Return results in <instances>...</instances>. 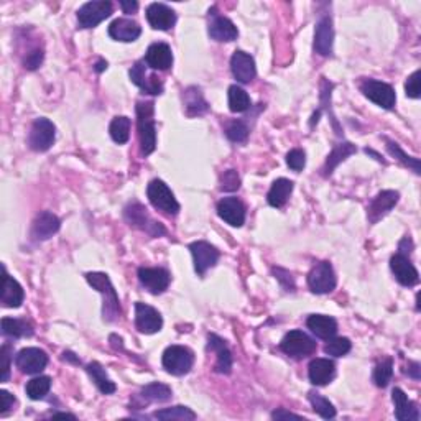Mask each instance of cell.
I'll return each instance as SVG.
<instances>
[{
    "instance_id": "4fadbf2b",
    "label": "cell",
    "mask_w": 421,
    "mask_h": 421,
    "mask_svg": "<svg viewBox=\"0 0 421 421\" xmlns=\"http://www.w3.org/2000/svg\"><path fill=\"white\" fill-rule=\"evenodd\" d=\"M48 363V356L45 351L38 347H27L22 349L15 357V366L20 368V372L27 375H35L45 370Z\"/></svg>"
},
{
    "instance_id": "9f6ffc18",
    "label": "cell",
    "mask_w": 421,
    "mask_h": 421,
    "mask_svg": "<svg viewBox=\"0 0 421 421\" xmlns=\"http://www.w3.org/2000/svg\"><path fill=\"white\" fill-rule=\"evenodd\" d=\"M410 370H408V375H411L413 377V379H416L418 380L420 379V363L418 362H413V363H410Z\"/></svg>"
},
{
    "instance_id": "b9f144b4",
    "label": "cell",
    "mask_w": 421,
    "mask_h": 421,
    "mask_svg": "<svg viewBox=\"0 0 421 421\" xmlns=\"http://www.w3.org/2000/svg\"><path fill=\"white\" fill-rule=\"evenodd\" d=\"M50 389H51V379L46 375H41L28 382L25 387V392L32 400H41L48 395Z\"/></svg>"
},
{
    "instance_id": "6f0895ef",
    "label": "cell",
    "mask_w": 421,
    "mask_h": 421,
    "mask_svg": "<svg viewBox=\"0 0 421 421\" xmlns=\"http://www.w3.org/2000/svg\"><path fill=\"white\" fill-rule=\"evenodd\" d=\"M107 68V61H104V60H99L98 61V65H95V71H98V73H102V71Z\"/></svg>"
},
{
    "instance_id": "f907efd6",
    "label": "cell",
    "mask_w": 421,
    "mask_h": 421,
    "mask_svg": "<svg viewBox=\"0 0 421 421\" xmlns=\"http://www.w3.org/2000/svg\"><path fill=\"white\" fill-rule=\"evenodd\" d=\"M274 274H275V279L283 285V288L286 291H295V281L290 272H286L283 269H274Z\"/></svg>"
},
{
    "instance_id": "9c48e42d",
    "label": "cell",
    "mask_w": 421,
    "mask_h": 421,
    "mask_svg": "<svg viewBox=\"0 0 421 421\" xmlns=\"http://www.w3.org/2000/svg\"><path fill=\"white\" fill-rule=\"evenodd\" d=\"M361 91L368 100L384 109H394L396 102L395 89L390 84L382 83V81L363 79L361 83Z\"/></svg>"
},
{
    "instance_id": "603a6c76",
    "label": "cell",
    "mask_w": 421,
    "mask_h": 421,
    "mask_svg": "<svg viewBox=\"0 0 421 421\" xmlns=\"http://www.w3.org/2000/svg\"><path fill=\"white\" fill-rule=\"evenodd\" d=\"M208 351L216 354V372L229 375L232 372V354L229 351L226 341L216 334L208 336Z\"/></svg>"
},
{
    "instance_id": "ffe728a7",
    "label": "cell",
    "mask_w": 421,
    "mask_h": 421,
    "mask_svg": "<svg viewBox=\"0 0 421 421\" xmlns=\"http://www.w3.org/2000/svg\"><path fill=\"white\" fill-rule=\"evenodd\" d=\"M147 20L150 23L152 28L155 30L166 32L170 28H173L176 23V13L173 8H170L165 4H150L147 8Z\"/></svg>"
},
{
    "instance_id": "5b68a950",
    "label": "cell",
    "mask_w": 421,
    "mask_h": 421,
    "mask_svg": "<svg viewBox=\"0 0 421 421\" xmlns=\"http://www.w3.org/2000/svg\"><path fill=\"white\" fill-rule=\"evenodd\" d=\"M338 279L333 265L329 262H319L308 275V286L316 295H326L336 288Z\"/></svg>"
},
{
    "instance_id": "f1b7e54d",
    "label": "cell",
    "mask_w": 421,
    "mask_h": 421,
    "mask_svg": "<svg viewBox=\"0 0 421 421\" xmlns=\"http://www.w3.org/2000/svg\"><path fill=\"white\" fill-rule=\"evenodd\" d=\"M25 300L22 285L7 274V269L4 267V290H2V306L4 308H18Z\"/></svg>"
},
{
    "instance_id": "f5cc1de1",
    "label": "cell",
    "mask_w": 421,
    "mask_h": 421,
    "mask_svg": "<svg viewBox=\"0 0 421 421\" xmlns=\"http://www.w3.org/2000/svg\"><path fill=\"white\" fill-rule=\"evenodd\" d=\"M0 396H2V410H0V415L6 416L8 411L13 408V405H15V396L8 394L7 390H0Z\"/></svg>"
},
{
    "instance_id": "8d00e7d4",
    "label": "cell",
    "mask_w": 421,
    "mask_h": 421,
    "mask_svg": "<svg viewBox=\"0 0 421 421\" xmlns=\"http://www.w3.org/2000/svg\"><path fill=\"white\" fill-rule=\"evenodd\" d=\"M155 418L163 420V421H193L196 420V413L188 406H171V408L158 410L155 411Z\"/></svg>"
},
{
    "instance_id": "277c9868",
    "label": "cell",
    "mask_w": 421,
    "mask_h": 421,
    "mask_svg": "<svg viewBox=\"0 0 421 421\" xmlns=\"http://www.w3.org/2000/svg\"><path fill=\"white\" fill-rule=\"evenodd\" d=\"M194 354L189 347L170 346L163 352V367L171 375H186L193 368Z\"/></svg>"
},
{
    "instance_id": "ab89813d",
    "label": "cell",
    "mask_w": 421,
    "mask_h": 421,
    "mask_svg": "<svg viewBox=\"0 0 421 421\" xmlns=\"http://www.w3.org/2000/svg\"><path fill=\"white\" fill-rule=\"evenodd\" d=\"M308 400L309 403L313 405V410L321 416V418L331 420L336 416V408H334V405L328 399H324L321 394H318V392H309Z\"/></svg>"
},
{
    "instance_id": "7402d4cb",
    "label": "cell",
    "mask_w": 421,
    "mask_h": 421,
    "mask_svg": "<svg viewBox=\"0 0 421 421\" xmlns=\"http://www.w3.org/2000/svg\"><path fill=\"white\" fill-rule=\"evenodd\" d=\"M145 63L153 71H166L173 65V53L166 43H153L148 46Z\"/></svg>"
},
{
    "instance_id": "4316f807",
    "label": "cell",
    "mask_w": 421,
    "mask_h": 421,
    "mask_svg": "<svg viewBox=\"0 0 421 421\" xmlns=\"http://www.w3.org/2000/svg\"><path fill=\"white\" fill-rule=\"evenodd\" d=\"M109 35L117 41H135L142 35V27L132 18H117L109 27Z\"/></svg>"
},
{
    "instance_id": "681fc988",
    "label": "cell",
    "mask_w": 421,
    "mask_h": 421,
    "mask_svg": "<svg viewBox=\"0 0 421 421\" xmlns=\"http://www.w3.org/2000/svg\"><path fill=\"white\" fill-rule=\"evenodd\" d=\"M11 352L12 346H8V344H4L2 349H0V359H2V382H8V377H11Z\"/></svg>"
},
{
    "instance_id": "7a4b0ae2",
    "label": "cell",
    "mask_w": 421,
    "mask_h": 421,
    "mask_svg": "<svg viewBox=\"0 0 421 421\" xmlns=\"http://www.w3.org/2000/svg\"><path fill=\"white\" fill-rule=\"evenodd\" d=\"M137 128L138 140L143 155H150L156 148V127H155V104L138 102L137 107Z\"/></svg>"
},
{
    "instance_id": "6da1fadb",
    "label": "cell",
    "mask_w": 421,
    "mask_h": 421,
    "mask_svg": "<svg viewBox=\"0 0 421 421\" xmlns=\"http://www.w3.org/2000/svg\"><path fill=\"white\" fill-rule=\"evenodd\" d=\"M86 280L88 283L93 286L94 290H98L104 298V305H102V316L104 321L107 323H114L121 318L122 309H121V301H119V296L114 290L112 281L105 274H100V272H93V274L86 275Z\"/></svg>"
},
{
    "instance_id": "2e32d148",
    "label": "cell",
    "mask_w": 421,
    "mask_h": 421,
    "mask_svg": "<svg viewBox=\"0 0 421 421\" xmlns=\"http://www.w3.org/2000/svg\"><path fill=\"white\" fill-rule=\"evenodd\" d=\"M334 45V28L331 15L319 17L314 30V51L319 56H331Z\"/></svg>"
},
{
    "instance_id": "d6986e66",
    "label": "cell",
    "mask_w": 421,
    "mask_h": 421,
    "mask_svg": "<svg viewBox=\"0 0 421 421\" xmlns=\"http://www.w3.org/2000/svg\"><path fill=\"white\" fill-rule=\"evenodd\" d=\"M218 214L232 227H242L246 222V206L237 198H224L219 201Z\"/></svg>"
},
{
    "instance_id": "816d5d0a",
    "label": "cell",
    "mask_w": 421,
    "mask_h": 421,
    "mask_svg": "<svg viewBox=\"0 0 421 421\" xmlns=\"http://www.w3.org/2000/svg\"><path fill=\"white\" fill-rule=\"evenodd\" d=\"M43 63V51L41 50H33L32 53H28V56L23 61V65H25L27 69H36L38 66Z\"/></svg>"
},
{
    "instance_id": "8992f818",
    "label": "cell",
    "mask_w": 421,
    "mask_h": 421,
    "mask_svg": "<svg viewBox=\"0 0 421 421\" xmlns=\"http://www.w3.org/2000/svg\"><path fill=\"white\" fill-rule=\"evenodd\" d=\"M111 15L112 4L109 0H93L78 11V25L79 28H94Z\"/></svg>"
},
{
    "instance_id": "44dd1931",
    "label": "cell",
    "mask_w": 421,
    "mask_h": 421,
    "mask_svg": "<svg viewBox=\"0 0 421 421\" xmlns=\"http://www.w3.org/2000/svg\"><path fill=\"white\" fill-rule=\"evenodd\" d=\"M231 69H232L234 78H236L239 83H242V84H248L257 74L255 61H253V58L248 55V53L241 51V50H237L232 55Z\"/></svg>"
},
{
    "instance_id": "e575fe53",
    "label": "cell",
    "mask_w": 421,
    "mask_h": 421,
    "mask_svg": "<svg viewBox=\"0 0 421 421\" xmlns=\"http://www.w3.org/2000/svg\"><path fill=\"white\" fill-rule=\"evenodd\" d=\"M171 396H173V392L170 387L160 384V382L148 384L140 392V399L147 403H165V401L171 400Z\"/></svg>"
},
{
    "instance_id": "7c38bea8",
    "label": "cell",
    "mask_w": 421,
    "mask_h": 421,
    "mask_svg": "<svg viewBox=\"0 0 421 421\" xmlns=\"http://www.w3.org/2000/svg\"><path fill=\"white\" fill-rule=\"evenodd\" d=\"M191 255H193L194 270L199 276H203L209 269H213L219 260V250L209 242L198 241L189 246Z\"/></svg>"
},
{
    "instance_id": "f35d334b",
    "label": "cell",
    "mask_w": 421,
    "mask_h": 421,
    "mask_svg": "<svg viewBox=\"0 0 421 421\" xmlns=\"http://www.w3.org/2000/svg\"><path fill=\"white\" fill-rule=\"evenodd\" d=\"M248 107H250V98H248L246 91L236 84L231 86L229 88V109L232 112L241 114L248 111Z\"/></svg>"
},
{
    "instance_id": "836d02e7",
    "label": "cell",
    "mask_w": 421,
    "mask_h": 421,
    "mask_svg": "<svg viewBox=\"0 0 421 421\" xmlns=\"http://www.w3.org/2000/svg\"><path fill=\"white\" fill-rule=\"evenodd\" d=\"M86 372H88L91 379H93V382L95 384V387L102 392L104 395H111L114 394V392L117 390V387L114 382L109 379L107 374H105L104 367L100 366L99 362H91L86 366Z\"/></svg>"
},
{
    "instance_id": "e0dca14e",
    "label": "cell",
    "mask_w": 421,
    "mask_h": 421,
    "mask_svg": "<svg viewBox=\"0 0 421 421\" xmlns=\"http://www.w3.org/2000/svg\"><path fill=\"white\" fill-rule=\"evenodd\" d=\"M135 326L143 334H155L163 326V318L155 308L145 303H135Z\"/></svg>"
},
{
    "instance_id": "74e56055",
    "label": "cell",
    "mask_w": 421,
    "mask_h": 421,
    "mask_svg": "<svg viewBox=\"0 0 421 421\" xmlns=\"http://www.w3.org/2000/svg\"><path fill=\"white\" fill-rule=\"evenodd\" d=\"M109 133H111L112 140L119 143V145L127 143L128 138H131V119L126 116L114 117L111 127H109Z\"/></svg>"
},
{
    "instance_id": "d590c367",
    "label": "cell",
    "mask_w": 421,
    "mask_h": 421,
    "mask_svg": "<svg viewBox=\"0 0 421 421\" xmlns=\"http://www.w3.org/2000/svg\"><path fill=\"white\" fill-rule=\"evenodd\" d=\"M2 333L4 336H8V338H25V336L30 338L33 334V328L30 323L25 321V319L4 318Z\"/></svg>"
},
{
    "instance_id": "8fae6325",
    "label": "cell",
    "mask_w": 421,
    "mask_h": 421,
    "mask_svg": "<svg viewBox=\"0 0 421 421\" xmlns=\"http://www.w3.org/2000/svg\"><path fill=\"white\" fill-rule=\"evenodd\" d=\"M138 280L152 295H161L170 286L171 275L168 270L160 269V267H153V269L152 267H140L138 269Z\"/></svg>"
},
{
    "instance_id": "f546056e",
    "label": "cell",
    "mask_w": 421,
    "mask_h": 421,
    "mask_svg": "<svg viewBox=\"0 0 421 421\" xmlns=\"http://www.w3.org/2000/svg\"><path fill=\"white\" fill-rule=\"evenodd\" d=\"M306 326L311 333L314 334L316 338L319 339H331L336 336L338 333V323L336 319L331 318V316L326 314H313L309 316L308 321H306Z\"/></svg>"
},
{
    "instance_id": "680465c9",
    "label": "cell",
    "mask_w": 421,
    "mask_h": 421,
    "mask_svg": "<svg viewBox=\"0 0 421 421\" xmlns=\"http://www.w3.org/2000/svg\"><path fill=\"white\" fill-rule=\"evenodd\" d=\"M53 418H71V420H76V416L71 415V413H56V415H53Z\"/></svg>"
},
{
    "instance_id": "ee69618b",
    "label": "cell",
    "mask_w": 421,
    "mask_h": 421,
    "mask_svg": "<svg viewBox=\"0 0 421 421\" xmlns=\"http://www.w3.org/2000/svg\"><path fill=\"white\" fill-rule=\"evenodd\" d=\"M352 344L347 338H331L328 339V344L324 346V352L333 357H342L351 351Z\"/></svg>"
},
{
    "instance_id": "83f0119b",
    "label": "cell",
    "mask_w": 421,
    "mask_h": 421,
    "mask_svg": "<svg viewBox=\"0 0 421 421\" xmlns=\"http://www.w3.org/2000/svg\"><path fill=\"white\" fill-rule=\"evenodd\" d=\"M392 400L395 405V418L399 421H418L420 411L416 405L411 401L401 389H394L392 392Z\"/></svg>"
},
{
    "instance_id": "bcb514c9",
    "label": "cell",
    "mask_w": 421,
    "mask_h": 421,
    "mask_svg": "<svg viewBox=\"0 0 421 421\" xmlns=\"http://www.w3.org/2000/svg\"><path fill=\"white\" fill-rule=\"evenodd\" d=\"M221 191H226V193H232V191H237L241 188V178H239L236 170H227L221 175Z\"/></svg>"
},
{
    "instance_id": "9a60e30c",
    "label": "cell",
    "mask_w": 421,
    "mask_h": 421,
    "mask_svg": "<svg viewBox=\"0 0 421 421\" xmlns=\"http://www.w3.org/2000/svg\"><path fill=\"white\" fill-rule=\"evenodd\" d=\"M399 199H400L399 191H392V189L380 191V193L372 199V203L367 209L368 222L370 224L379 222L382 218H385L387 214L395 208L396 203H399Z\"/></svg>"
},
{
    "instance_id": "11a10c76",
    "label": "cell",
    "mask_w": 421,
    "mask_h": 421,
    "mask_svg": "<svg viewBox=\"0 0 421 421\" xmlns=\"http://www.w3.org/2000/svg\"><path fill=\"white\" fill-rule=\"evenodd\" d=\"M121 7H122L123 13H133V12H137L138 4L137 2H127V0H122Z\"/></svg>"
},
{
    "instance_id": "cb8c5ba5",
    "label": "cell",
    "mask_w": 421,
    "mask_h": 421,
    "mask_svg": "<svg viewBox=\"0 0 421 421\" xmlns=\"http://www.w3.org/2000/svg\"><path fill=\"white\" fill-rule=\"evenodd\" d=\"M336 375V363L329 359H314L309 362L308 367V377L309 382L313 385H326L334 379Z\"/></svg>"
},
{
    "instance_id": "ac0fdd59",
    "label": "cell",
    "mask_w": 421,
    "mask_h": 421,
    "mask_svg": "<svg viewBox=\"0 0 421 421\" xmlns=\"http://www.w3.org/2000/svg\"><path fill=\"white\" fill-rule=\"evenodd\" d=\"M390 269L394 272L396 281L403 286H415L420 281V274L415 269L413 263L410 262V258L405 253H395L390 258Z\"/></svg>"
},
{
    "instance_id": "c3c4849f",
    "label": "cell",
    "mask_w": 421,
    "mask_h": 421,
    "mask_svg": "<svg viewBox=\"0 0 421 421\" xmlns=\"http://www.w3.org/2000/svg\"><path fill=\"white\" fill-rule=\"evenodd\" d=\"M420 76H421V71L416 69L415 73L411 74L408 79H406L405 93L411 99H418L421 95V93H420Z\"/></svg>"
},
{
    "instance_id": "db71d44e",
    "label": "cell",
    "mask_w": 421,
    "mask_h": 421,
    "mask_svg": "<svg viewBox=\"0 0 421 421\" xmlns=\"http://www.w3.org/2000/svg\"><path fill=\"white\" fill-rule=\"evenodd\" d=\"M272 418H274V420H283V418L301 420V416H300V415L291 413V411H286V410H283V408H280V410H276V411H274V413H272Z\"/></svg>"
},
{
    "instance_id": "30bf717a",
    "label": "cell",
    "mask_w": 421,
    "mask_h": 421,
    "mask_svg": "<svg viewBox=\"0 0 421 421\" xmlns=\"http://www.w3.org/2000/svg\"><path fill=\"white\" fill-rule=\"evenodd\" d=\"M280 349L291 357H306L316 351V342L303 331H290L281 339Z\"/></svg>"
},
{
    "instance_id": "3957f363",
    "label": "cell",
    "mask_w": 421,
    "mask_h": 421,
    "mask_svg": "<svg viewBox=\"0 0 421 421\" xmlns=\"http://www.w3.org/2000/svg\"><path fill=\"white\" fill-rule=\"evenodd\" d=\"M147 196L153 208L161 210V213L168 214V216H176L180 213V203L161 180L150 181L147 188Z\"/></svg>"
},
{
    "instance_id": "f6af8a7d",
    "label": "cell",
    "mask_w": 421,
    "mask_h": 421,
    "mask_svg": "<svg viewBox=\"0 0 421 421\" xmlns=\"http://www.w3.org/2000/svg\"><path fill=\"white\" fill-rule=\"evenodd\" d=\"M226 135L231 142L236 143H242L247 140L248 137V127L246 126V122L242 121H234L227 126L226 128Z\"/></svg>"
},
{
    "instance_id": "484cf974",
    "label": "cell",
    "mask_w": 421,
    "mask_h": 421,
    "mask_svg": "<svg viewBox=\"0 0 421 421\" xmlns=\"http://www.w3.org/2000/svg\"><path fill=\"white\" fill-rule=\"evenodd\" d=\"M60 219L53 213L45 210V213L38 214L35 221H33L32 237L35 239V241H46V239L55 236V234L60 231Z\"/></svg>"
},
{
    "instance_id": "d6a6232c",
    "label": "cell",
    "mask_w": 421,
    "mask_h": 421,
    "mask_svg": "<svg viewBox=\"0 0 421 421\" xmlns=\"http://www.w3.org/2000/svg\"><path fill=\"white\" fill-rule=\"evenodd\" d=\"M183 104L186 109V116L194 117L208 112V102L203 98V93L198 88H188L183 91Z\"/></svg>"
},
{
    "instance_id": "5bb4252c",
    "label": "cell",
    "mask_w": 421,
    "mask_h": 421,
    "mask_svg": "<svg viewBox=\"0 0 421 421\" xmlns=\"http://www.w3.org/2000/svg\"><path fill=\"white\" fill-rule=\"evenodd\" d=\"M147 69H148V66L145 63V60L137 61V63L133 65L131 69L132 83L138 86L142 91H145L147 94L160 95L161 93H163V83H161V79L158 78L155 73H148Z\"/></svg>"
},
{
    "instance_id": "7bdbcfd3",
    "label": "cell",
    "mask_w": 421,
    "mask_h": 421,
    "mask_svg": "<svg viewBox=\"0 0 421 421\" xmlns=\"http://www.w3.org/2000/svg\"><path fill=\"white\" fill-rule=\"evenodd\" d=\"M392 377H394V361H392L390 357L384 359V361L377 363L374 370V382L377 387L385 389V387L390 384Z\"/></svg>"
},
{
    "instance_id": "ba28073f",
    "label": "cell",
    "mask_w": 421,
    "mask_h": 421,
    "mask_svg": "<svg viewBox=\"0 0 421 421\" xmlns=\"http://www.w3.org/2000/svg\"><path fill=\"white\" fill-rule=\"evenodd\" d=\"M56 138V127L55 123L48 119L41 117L33 122L28 135V145L33 152H46L50 150Z\"/></svg>"
},
{
    "instance_id": "1f68e13d",
    "label": "cell",
    "mask_w": 421,
    "mask_h": 421,
    "mask_svg": "<svg viewBox=\"0 0 421 421\" xmlns=\"http://www.w3.org/2000/svg\"><path fill=\"white\" fill-rule=\"evenodd\" d=\"M293 181L286 178L276 180L274 181V185H272L269 194H267V201H269L272 208H283L290 198V194L293 193Z\"/></svg>"
},
{
    "instance_id": "4dcf8cb0",
    "label": "cell",
    "mask_w": 421,
    "mask_h": 421,
    "mask_svg": "<svg viewBox=\"0 0 421 421\" xmlns=\"http://www.w3.org/2000/svg\"><path fill=\"white\" fill-rule=\"evenodd\" d=\"M356 152H357V147L351 142H341V143H338V145H334L333 152L328 155L326 163H324L323 170H321L323 176H326V178L328 176H331L333 171L336 170V166L339 163H342L346 158L354 155Z\"/></svg>"
},
{
    "instance_id": "d4e9b609",
    "label": "cell",
    "mask_w": 421,
    "mask_h": 421,
    "mask_svg": "<svg viewBox=\"0 0 421 421\" xmlns=\"http://www.w3.org/2000/svg\"><path fill=\"white\" fill-rule=\"evenodd\" d=\"M209 36L216 41H234L239 36L237 27L227 17L213 13L209 22Z\"/></svg>"
},
{
    "instance_id": "52a82bcc",
    "label": "cell",
    "mask_w": 421,
    "mask_h": 421,
    "mask_svg": "<svg viewBox=\"0 0 421 421\" xmlns=\"http://www.w3.org/2000/svg\"><path fill=\"white\" fill-rule=\"evenodd\" d=\"M123 218H126V221L131 224V226L142 229V231H145L150 234L152 237H158V236H163L165 229L161 226L160 222H155L153 219L148 216L147 209L143 208L140 203H132L128 204L126 210H123Z\"/></svg>"
},
{
    "instance_id": "60d3db41",
    "label": "cell",
    "mask_w": 421,
    "mask_h": 421,
    "mask_svg": "<svg viewBox=\"0 0 421 421\" xmlns=\"http://www.w3.org/2000/svg\"><path fill=\"white\" fill-rule=\"evenodd\" d=\"M385 142H387V150H389V153L392 156H395L396 160H400L405 166H408V168L413 170L416 175L421 173V165H420L418 158L406 155V153L400 148L399 143L392 142V140H389V138H385Z\"/></svg>"
},
{
    "instance_id": "7dc6e473",
    "label": "cell",
    "mask_w": 421,
    "mask_h": 421,
    "mask_svg": "<svg viewBox=\"0 0 421 421\" xmlns=\"http://www.w3.org/2000/svg\"><path fill=\"white\" fill-rule=\"evenodd\" d=\"M286 165L293 171H301L306 165V153L300 150V148H295V150L288 152V155H286Z\"/></svg>"
}]
</instances>
